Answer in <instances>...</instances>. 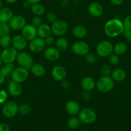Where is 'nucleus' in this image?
<instances>
[{
	"label": "nucleus",
	"instance_id": "f257e3e1",
	"mask_svg": "<svg viewBox=\"0 0 131 131\" xmlns=\"http://www.w3.org/2000/svg\"><path fill=\"white\" fill-rule=\"evenodd\" d=\"M124 30L123 22L117 18L110 19L104 26V32L110 38L118 37L123 33Z\"/></svg>",
	"mask_w": 131,
	"mask_h": 131
},
{
	"label": "nucleus",
	"instance_id": "f03ea898",
	"mask_svg": "<svg viewBox=\"0 0 131 131\" xmlns=\"http://www.w3.org/2000/svg\"><path fill=\"white\" fill-rule=\"evenodd\" d=\"M114 81L110 75H103L96 83V88L101 93H107L113 89Z\"/></svg>",
	"mask_w": 131,
	"mask_h": 131
},
{
	"label": "nucleus",
	"instance_id": "7ed1b4c3",
	"mask_svg": "<svg viewBox=\"0 0 131 131\" xmlns=\"http://www.w3.org/2000/svg\"><path fill=\"white\" fill-rule=\"evenodd\" d=\"M78 117L82 123L85 124H93L97 118L95 111L91 108H83L80 110Z\"/></svg>",
	"mask_w": 131,
	"mask_h": 131
},
{
	"label": "nucleus",
	"instance_id": "20e7f679",
	"mask_svg": "<svg viewBox=\"0 0 131 131\" xmlns=\"http://www.w3.org/2000/svg\"><path fill=\"white\" fill-rule=\"evenodd\" d=\"M19 106L14 101H8L3 104L2 107V113L5 117L12 118L18 113Z\"/></svg>",
	"mask_w": 131,
	"mask_h": 131
},
{
	"label": "nucleus",
	"instance_id": "39448f33",
	"mask_svg": "<svg viewBox=\"0 0 131 131\" xmlns=\"http://www.w3.org/2000/svg\"><path fill=\"white\" fill-rule=\"evenodd\" d=\"M96 53L101 57H108L113 52V46L110 42L108 40H103L96 46Z\"/></svg>",
	"mask_w": 131,
	"mask_h": 131
},
{
	"label": "nucleus",
	"instance_id": "423d86ee",
	"mask_svg": "<svg viewBox=\"0 0 131 131\" xmlns=\"http://www.w3.org/2000/svg\"><path fill=\"white\" fill-rule=\"evenodd\" d=\"M0 54H1L3 62L6 64L14 63V61L16 60L18 52L17 50L15 49L12 46H10V47L3 49Z\"/></svg>",
	"mask_w": 131,
	"mask_h": 131
},
{
	"label": "nucleus",
	"instance_id": "0eeeda50",
	"mask_svg": "<svg viewBox=\"0 0 131 131\" xmlns=\"http://www.w3.org/2000/svg\"><path fill=\"white\" fill-rule=\"evenodd\" d=\"M29 73L28 69L22 67L15 68L11 74L12 80L18 83H22L28 79Z\"/></svg>",
	"mask_w": 131,
	"mask_h": 131
},
{
	"label": "nucleus",
	"instance_id": "6e6552de",
	"mask_svg": "<svg viewBox=\"0 0 131 131\" xmlns=\"http://www.w3.org/2000/svg\"><path fill=\"white\" fill-rule=\"evenodd\" d=\"M51 33L57 36H62L68 30V24L65 20L59 19L52 23L51 26Z\"/></svg>",
	"mask_w": 131,
	"mask_h": 131
},
{
	"label": "nucleus",
	"instance_id": "1a4fd4ad",
	"mask_svg": "<svg viewBox=\"0 0 131 131\" xmlns=\"http://www.w3.org/2000/svg\"><path fill=\"white\" fill-rule=\"evenodd\" d=\"M16 61L20 67L25 68L26 69H30L32 65H33V58L26 52H21L18 53L17 56Z\"/></svg>",
	"mask_w": 131,
	"mask_h": 131
},
{
	"label": "nucleus",
	"instance_id": "9d476101",
	"mask_svg": "<svg viewBox=\"0 0 131 131\" xmlns=\"http://www.w3.org/2000/svg\"><path fill=\"white\" fill-rule=\"evenodd\" d=\"M71 50L75 54L85 56L89 52V46L83 41H77L74 42L71 46Z\"/></svg>",
	"mask_w": 131,
	"mask_h": 131
},
{
	"label": "nucleus",
	"instance_id": "9b49d317",
	"mask_svg": "<svg viewBox=\"0 0 131 131\" xmlns=\"http://www.w3.org/2000/svg\"><path fill=\"white\" fill-rule=\"evenodd\" d=\"M46 46L44 38L41 37H35L33 40L30 41L29 49L32 52L34 53H39L45 49Z\"/></svg>",
	"mask_w": 131,
	"mask_h": 131
},
{
	"label": "nucleus",
	"instance_id": "f8f14e48",
	"mask_svg": "<svg viewBox=\"0 0 131 131\" xmlns=\"http://www.w3.org/2000/svg\"><path fill=\"white\" fill-rule=\"evenodd\" d=\"M26 24V23L25 18L19 15H14L9 22V26L10 28L15 31L21 30Z\"/></svg>",
	"mask_w": 131,
	"mask_h": 131
},
{
	"label": "nucleus",
	"instance_id": "ddd939ff",
	"mask_svg": "<svg viewBox=\"0 0 131 131\" xmlns=\"http://www.w3.org/2000/svg\"><path fill=\"white\" fill-rule=\"evenodd\" d=\"M21 35L26 40H32L37 35V28L32 24H26L21 29Z\"/></svg>",
	"mask_w": 131,
	"mask_h": 131
},
{
	"label": "nucleus",
	"instance_id": "4468645a",
	"mask_svg": "<svg viewBox=\"0 0 131 131\" xmlns=\"http://www.w3.org/2000/svg\"><path fill=\"white\" fill-rule=\"evenodd\" d=\"M44 55L46 60L51 62H54L60 58V52L56 47H49L44 49Z\"/></svg>",
	"mask_w": 131,
	"mask_h": 131
},
{
	"label": "nucleus",
	"instance_id": "2eb2a0df",
	"mask_svg": "<svg viewBox=\"0 0 131 131\" xmlns=\"http://www.w3.org/2000/svg\"><path fill=\"white\" fill-rule=\"evenodd\" d=\"M27 46V40L22 35H17L12 38V46L17 51H23Z\"/></svg>",
	"mask_w": 131,
	"mask_h": 131
},
{
	"label": "nucleus",
	"instance_id": "dca6fc26",
	"mask_svg": "<svg viewBox=\"0 0 131 131\" xmlns=\"http://www.w3.org/2000/svg\"><path fill=\"white\" fill-rule=\"evenodd\" d=\"M87 10L90 15L94 17H98L102 15L104 9L102 5L100 3L98 2H92L89 5Z\"/></svg>",
	"mask_w": 131,
	"mask_h": 131
},
{
	"label": "nucleus",
	"instance_id": "f3484780",
	"mask_svg": "<svg viewBox=\"0 0 131 131\" xmlns=\"http://www.w3.org/2000/svg\"><path fill=\"white\" fill-rule=\"evenodd\" d=\"M67 73L66 69L62 66H55L51 70V76L57 81H60L66 79Z\"/></svg>",
	"mask_w": 131,
	"mask_h": 131
},
{
	"label": "nucleus",
	"instance_id": "a211bd4d",
	"mask_svg": "<svg viewBox=\"0 0 131 131\" xmlns=\"http://www.w3.org/2000/svg\"><path fill=\"white\" fill-rule=\"evenodd\" d=\"M65 109L69 115L71 116H76L79 113L80 111V106L79 104L75 101L71 100V101H68L66 104Z\"/></svg>",
	"mask_w": 131,
	"mask_h": 131
},
{
	"label": "nucleus",
	"instance_id": "6ab92c4d",
	"mask_svg": "<svg viewBox=\"0 0 131 131\" xmlns=\"http://www.w3.org/2000/svg\"><path fill=\"white\" fill-rule=\"evenodd\" d=\"M22 87L20 85V83H16L12 80L9 83L8 86V91L10 95L14 97H17L21 95L22 93Z\"/></svg>",
	"mask_w": 131,
	"mask_h": 131
},
{
	"label": "nucleus",
	"instance_id": "aec40b11",
	"mask_svg": "<svg viewBox=\"0 0 131 131\" xmlns=\"http://www.w3.org/2000/svg\"><path fill=\"white\" fill-rule=\"evenodd\" d=\"M80 84L83 91L91 92L96 86V81L92 78L87 76L81 81Z\"/></svg>",
	"mask_w": 131,
	"mask_h": 131
},
{
	"label": "nucleus",
	"instance_id": "412c9836",
	"mask_svg": "<svg viewBox=\"0 0 131 131\" xmlns=\"http://www.w3.org/2000/svg\"><path fill=\"white\" fill-rule=\"evenodd\" d=\"M14 16L13 11L8 7H2L0 9V22L8 23Z\"/></svg>",
	"mask_w": 131,
	"mask_h": 131
},
{
	"label": "nucleus",
	"instance_id": "4be33fe9",
	"mask_svg": "<svg viewBox=\"0 0 131 131\" xmlns=\"http://www.w3.org/2000/svg\"><path fill=\"white\" fill-rule=\"evenodd\" d=\"M37 35L39 37L42 38H45L46 37H48L51 33V26L47 24H43L42 23L41 26L37 28Z\"/></svg>",
	"mask_w": 131,
	"mask_h": 131
},
{
	"label": "nucleus",
	"instance_id": "5701e85b",
	"mask_svg": "<svg viewBox=\"0 0 131 131\" xmlns=\"http://www.w3.org/2000/svg\"><path fill=\"white\" fill-rule=\"evenodd\" d=\"M30 70L33 75L39 78L43 77L46 74V69L40 63H33Z\"/></svg>",
	"mask_w": 131,
	"mask_h": 131
},
{
	"label": "nucleus",
	"instance_id": "b1692460",
	"mask_svg": "<svg viewBox=\"0 0 131 131\" xmlns=\"http://www.w3.org/2000/svg\"><path fill=\"white\" fill-rule=\"evenodd\" d=\"M111 78L114 81L121 82L126 78V72L121 69H116L112 71Z\"/></svg>",
	"mask_w": 131,
	"mask_h": 131
},
{
	"label": "nucleus",
	"instance_id": "393cba45",
	"mask_svg": "<svg viewBox=\"0 0 131 131\" xmlns=\"http://www.w3.org/2000/svg\"><path fill=\"white\" fill-rule=\"evenodd\" d=\"M72 33L76 38H83L87 35V31L83 26H76L73 28Z\"/></svg>",
	"mask_w": 131,
	"mask_h": 131
},
{
	"label": "nucleus",
	"instance_id": "a878e982",
	"mask_svg": "<svg viewBox=\"0 0 131 131\" xmlns=\"http://www.w3.org/2000/svg\"><path fill=\"white\" fill-rule=\"evenodd\" d=\"M69 46L68 40L66 38L60 37L58 38L55 42V47L59 50L60 52H64L66 51Z\"/></svg>",
	"mask_w": 131,
	"mask_h": 131
},
{
	"label": "nucleus",
	"instance_id": "bb28decb",
	"mask_svg": "<svg viewBox=\"0 0 131 131\" xmlns=\"http://www.w3.org/2000/svg\"><path fill=\"white\" fill-rule=\"evenodd\" d=\"M31 11L36 16H41L45 13V7L40 3L33 4L31 6Z\"/></svg>",
	"mask_w": 131,
	"mask_h": 131
},
{
	"label": "nucleus",
	"instance_id": "cd10ccee",
	"mask_svg": "<svg viewBox=\"0 0 131 131\" xmlns=\"http://www.w3.org/2000/svg\"><path fill=\"white\" fill-rule=\"evenodd\" d=\"M127 47L126 44L123 42H118L113 46V51L114 54L120 56L125 54L127 51Z\"/></svg>",
	"mask_w": 131,
	"mask_h": 131
},
{
	"label": "nucleus",
	"instance_id": "c85d7f7f",
	"mask_svg": "<svg viewBox=\"0 0 131 131\" xmlns=\"http://www.w3.org/2000/svg\"><path fill=\"white\" fill-rule=\"evenodd\" d=\"M81 122L78 117L73 116L70 118L68 121V126L71 130H75L80 127Z\"/></svg>",
	"mask_w": 131,
	"mask_h": 131
},
{
	"label": "nucleus",
	"instance_id": "c756f323",
	"mask_svg": "<svg viewBox=\"0 0 131 131\" xmlns=\"http://www.w3.org/2000/svg\"><path fill=\"white\" fill-rule=\"evenodd\" d=\"M12 46V38L9 35L0 37V47L5 49Z\"/></svg>",
	"mask_w": 131,
	"mask_h": 131
},
{
	"label": "nucleus",
	"instance_id": "7c9ffc66",
	"mask_svg": "<svg viewBox=\"0 0 131 131\" xmlns=\"http://www.w3.org/2000/svg\"><path fill=\"white\" fill-rule=\"evenodd\" d=\"M14 69H15V65H14L13 63H6L5 66L0 68V71L4 75H5L7 77L8 75L12 74V72Z\"/></svg>",
	"mask_w": 131,
	"mask_h": 131
},
{
	"label": "nucleus",
	"instance_id": "2f4dec72",
	"mask_svg": "<svg viewBox=\"0 0 131 131\" xmlns=\"http://www.w3.org/2000/svg\"><path fill=\"white\" fill-rule=\"evenodd\" d=\"M10 29H11V28L9 26V24L0 22V37L9 35Z\"/></svg>",
	"mask_w": 131,
	"mask_h": 131
},
{
	"label": "nucleus",
	"instance_id": "473e14b6",
	"mask_svg": "<svg viewBox=\"0 0 131 131\" xmlns=\"http://www.w3.org/2000/svg\"><path fill=\"white\" fill-rule=\"evenodd\" d=\"M30 112V107L29 105L26 104H22L20 106H19V110H18V113L20 115L25 116V115H28Z\"/></svg>",
	"mask_w": 131,
	"mask_h": 131
},
{
	"label": "nucleus",
	"instance_id": "72a5a7b5",
	"mask_svg": "<svg viewBox=\"0 0 131 131\" xmlns=\"http://www.w3.org/2000/svg\"><path fill=\"white\" fill-rule=\"evenodd\" d=\"M85 60H86V62L89 64H95L96 61V56L95 54L91 53L89 52L85 56Z\"/></svg>",
	"mask_w": 131,
	"mask_h": 131
},
{
	"label": "nucleus",
	"instance_id": "f704fd0d",
	"mask_svg": "<svg viewBox=\"0 0 131 131\" xmlns=\"http://www.w3.org/2000/svg\"><path fill=\"white\" fill-rule=\"evenodd\" d=\"M109 58H108V60H109V62L110 65H116L119 63V56L116 54H113L109 55Z\"/></svg>",
	"mask_w": 131,
	"mask_h": 131
},
{
	"label": "nucleus",
	"instance_id": "c9c22d12",
	"mask_svg": "<svg viewBox=\"0 0 131 131\" xmlns=\"http://www.w3.org/2000/svg\"><path fill=\"white\" fill-rule=\"evenodd\" d=\"M101 73L103 75H110L112 73L110 65L109 64H104L101 68Z\"/></svg>",
	"mask_w": 131,
	"mask_h": 131
},
{
	"label": "nucleus",
	"instance_id": "e433bc0d",
	"mask_svg": "<svg viewBox=\"0 0 131 131\" xmlns=\"http://www.w3.org/2000/svg\"><path fill=\"white\" fill-rule=\"evenodd\" d=\"M123 24L125 30L131 29V15H128L125 18L123 21Z\"/></svg>",
	"mask_w": 131,
	"mask_h": 131
},
{
	"label": "nucleus",
	"instance_id": "4c0bfd02",
	"mask_svg": "<svg viewBox=\"0 0 131 131\" xmlns=\"http://www.w3.org/2000/svg\"><path fill=\"white\" fill-rule=\"evenodd\" d=\"M42 24V19L41 16H35L32 19V24L36 28H38Z\"/></svg>",
	"mask_w": 131,
	"mask_h": 131
},
{
	"label": "nucleus",
	"instance_id": "58836bf2",
	"mask_svg": "<svg viewBox=\"0 0 131 131\" xmlns=\"http://www.w3.org/2000/svg\"><path fill=\"white\" fill-rule=\"evenodd\" d=\"M8 99V93L5 90H0V104H4Z\"/></svg>",
	"mask_w": 131,
	"mask_h": 131
},
{
	"label": "nucleus",
	"instance_id": "ea45409f",
	"mask_svg": "<svg viewBox=\"0 0 131 131\" xmlns=\"http://www.w3.org/2000/svg\"><path fill=\"white\" fill-rule=\"evenodd\" d=\"M46 19H47V20L49 23H51V24H52L53 23H54L56 20H57V19L56 14L54 12L48 13V14H47V15H46Z\"/></svg>",
	"mask_w": 131,
	"mask_h": 131
},
{
	"label": "nucleus",
	"instance_id": "a19ab883",
	"mask_svg": "<svg viewBox=\"0 0 131 131\" xmlns=\"http://www.w3.org/2000/svg\"><path fill=\"white\" fill-rule=\"evenodd\" d=\"M44 40L46 46H51V45L55 43V39L51 35L46 37L45 38H44Z\"/></svg>",
	"mask_w": 131,
	"mask_h": 131
},
{
	"label": "nucleus",
	"instance_id": "79ce46f5",
	"mask_svg": "<svg viewBox=\"0 0 131 131\" xmlns=\"http://www.w3.org/2000/svg\"><path fill=\"white\" fill-rule=\"evenodd\" d=\"M0 131H10V127L6 123H0Z\"/></svg>",
	"mask_w": 131,
	"mask_h": 131
},
{
	"label": "nucleus",
	"instance_id": "37998d69",
	"mask_svg": "<svg viewBox=\"0 0 131 131\" xmlns=\"http://www.w3.org/2000/svg\"><path fill=\"white\" fill-rule=\"evenodd\" d=\"M82 98L83 101H87L91 99V94H90V92H87V91H84L82 95Z\"/></svg>",
	"mask_w": 131,
	"mask_h": 131
},
{
	"label": "nucleus",
	"instance_id": "c03bdc74",
	"mask_svg": "<svg viewBox=\"0 0 131 131\" xmlns=\"http://www.w3.org/2000/svg\"><path fill=\"white\" fill-rule=\"evenodd\" d=\"M61 85L62 87L64 89L67 90L68 89V88H69V87H70V83H69L68 80H66V79H65L61 81Z\"/></svg>",
	"mask_w": 131,
	"mask_h": 131
},
{
	"label": "nucleus",
	"instance_id": "a18cd8bd",
	"mask_svg": "<svg viewBox=\"0 0 131 131\" xmlns=\"http://www.w3.org/2000/svg\"><path fill=\"white\" fill-rule=\"evenodd\" d=\"M124 35L128 41L131 42V29L130 30H124L123 31Z\"/></svg>",
	"mask_w": 131,
	"mask_h": 131
},
{
	"label": "nucleus",
	"instance_id": "49530a36",
	"mask_svg": "<svg viewBox=\"0 0 131 131\" xmlns=\"http://www.w3.org/2000/svg\"><path fill=\"white\" fill-rule=\"evenodd\" d=\"M110 1L112 4L114 5H116V6H118V5H121V4H123V3L124 2L125 0H109Z\"/></svg>",
	"mask_w": 131,
	"mask_h": 131
},
{
	"label": "nucleus",
	"instance_id": "de8ad7c7",
	"mask_svg": "<svg viewBox=\"0 0 131 131\" xmlns=\"http://www.w3.org/2000/svg\"><path fill=\"white\" fill-rule=\"evenodd\" d=\"M6 75H4V74L0 71V85H2L3 84H4V83H5V81H6Z\"/></svg>",
	"mask_w": 131,
	"mask_h": 131
},
{
	"label": "nucleus",
	"instance_id": "09e8293b",
	"mask_svg": "<svg viewBox=\"0 0 131 131\" xmlns=\"http://www.w3.org/2000/svg\"><path fill=\"white\" fill-rule=\"evenodd\" d=\"M30 5H31L28 1H26V0H25V1H24L23 3V6L24 8H28L30 6Z\"/></svg>",
	"mask_w": 131,
	"mask_h": 131
},
{
	"label": "nucleus",
	"instance_id": "8fccbe9b",
	"mask_svg": "<svg viewBox=\"0 0 131 131\" xmlns=\"http://www.w3.org/2000/svg\"><path fill=\"white\" fill-rule=\"evenodd\" d=\"M26 1H28L31 5H33V4L39 3L41 2L42 0H26Z\"/></svg>",
	"mask_w": 131,
	"mask_h": 131
},
{
	"label": "nucleus",
	"instance_id": "3c124183",
	"mask_svg": "<svg viewBox=\"0 0 131 131\" xmlns=\"http://www.w3.org/2000/svg\"><path fill=\"white\" fill-rule=\"evenodd\" d=\"M5 1H6V3H7L12 4V3H15L16 1H17L18 0H5Z\"/></svg>",
	"mask_w": 131,
	"mask_h": 131
},
{
	"label": "nucleus",
	"instance_id": "603ef678",
	"mask_svg": "<svg viewBox=\"0 0 131 131\" xmlns=\"http://www.w3.org/2000/svg\"><path fill=\"white\" fill-rule=\"evenodd\" d=\"M2 63H3V61H2V59H1V54H0V68L1 67V65H2Z\"/></svg>",
	"mask_w": 131,
	"mask_h": 131
},
{
	"label": "nucleus",
	"instance_id": "864d4df0",
	"mask_svg": "<svg viewBox=\"0 0 131 131\" xmlns=\"http://www.w3.org/2000/svg\"><path fill=\"white\" fill-rule=\"evenodd\" d=\"M2 6H3V3H2V1H1V0H0V9L2 8Z\"/></svg>",
	"mask_w": 131,
	"mask_h": 131
},
{
	"label": "nucleus",
	"instance_id": "5fc2aeb1",
	"mask_svg": "<svg viewBox=\"0 0 131 131\" xmlns=\"http://www.w3.org/2000/svg\"><path fill=\"white\" fill-rule=\"evenodd\" d=\"M81 131H88V130H81Z\"/></svg>",
	"mask_w": 131,
	"mask_h": 131
}]
</instances>
